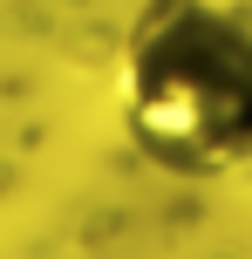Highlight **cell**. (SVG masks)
Returning a JSON list of instances; mask_svg holds the SVG:
<instances>
[{
	"instance_id": "6da1fadb",
	"label": "cell",
	"mask_w": 252,
	"mask_h": 259,
	"mask_svg": "<svg viewBox=\"0 0 252 259\" xmlns=\"http://www.w3.org/2000/svg\"><path fill=\"white\" fill-rule=\"evenodd\" d=\"M116 116L164 178L252 164V21L218 0H143L116 48Z\"/></svg>"
}]
</instances>
